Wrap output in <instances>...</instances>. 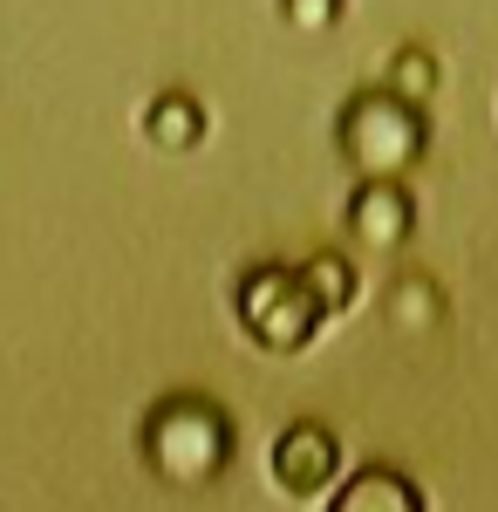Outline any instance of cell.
<instances>
[{"label":"cell","mask_w":498,"mask_h":512,"mask_svg":"<svg viewBox=\"0 0 498 512\" xmlns=\"http://www.w3.org/2000/svg\"><path fill=\"white\" fill-rule=\"evenodd\" d=\"M144 458L164 485H212L232 458V424L219 403L205 396H164L151 417H144Z\"/></svg>","instance_id":"6da1fadb"},{"label":"cell","mask_w":498,"mask_h":512,"mask_svg":"<svg viewBox=\"0 0 498 512\" xmlns=\"http://www.w3.org/2000/svg\"><path fill=\"white\" fill-rule=\"evenodd\" d=\"M423 144H430L423 110L396 103L383 89L355 96L342 110V151H348V164L362 171V185H403V171L423 158Z\"/></svg>","instance_id":"7a4b0ae2"},{"label":"cell","mask_w":498,"mask_h":512,"mask_svg":"<svg viewBox=\"0 0 498 512\" xmlns=\"http://www.w3.org/2000/svg\"><path fill=\"white\" fill-rule=\"evenodd\" d=\"M232 308H239V328H246L267 355L307 349V342H314V328H321V308L307 301V287H301L294 267H253V274L239 280Z\"/></svg>","instance_id":"3957f363"},{"label":"cell","mask_w":498,"mask_h":512,"mask_svg":"<svg viewBox=\"0 0 498 512\" xmlns=\"http://www.w3.org/2000/svg\"><path fill=\"white\" fill-rule=\"evenodd\" d=\"M335 472H342L335 431H321V424H287V431L273 437V485H280V492L314 499V492L335 485Z\"/></svg>","instance_id":"277c9868"},{"label":"cell","mask_w":498,"mask_h":512,"mask_svg":"<svg viewBox=\"0 0 498 512\" xmlns=\"http://www.w3.org/2000/svg\"><path fill=\"white\" fill-rule=\"evenodd\" d=\"M348 226L362 246H403L410 226H417V205L403 185H362V192L348 198Z\"/></svg>","instance_id":"5b68a950"},{"label":"cell","mask_w":498,"mask_h":512,"mask_svg":"<svg viewBox=\"0 0 498 512\" xmlns=\"http://www.w3.org/2000/svg\"><path fill=\"white\" fill-rule=\"evenodd\" d=\"M328 512H423V492H417L403 472L369 465V472H355L342 492L328 499Z\"/></svg>","instance_id":"8992f818"},{"label":"cell","mask_w":498,"mask_h":512,"mask_svg":"<svg viewBox=\"0 0 498 512\" xmlns=\"http://www.w3.org/2000/svg\"><path fill=\"white\" fill-rule=\"evenodd\" d=\"M144 137H151L157 151H192L198 137H205V110H198V96L164 89L151 110H144Z\"/></svg>","instance_id":"52a82bcc"},{"label":"cell","mask_w":498,"mask_h":512,"mask_svg":"<svg viewBox=\"0 0 498 512\" xmlns=\"http://www.w3.org/2000/svg\"><path fill=\"white\" fill-rule=\"evenodd\" d=\"M301 287H307V301L321 308V321H328V315H342L348 301H355V287H362V280H355L348 260L321 253V260H307V267H301Z\"/></svg>","instance_id":"ba28073f"},{"label":"cell","mask_w":498,"mask_h":512,"mask_svg":"<svg viewBox=\"0 0 498 512\" xmlns=\"http://www.w3.org/2000/svg\"><path fill=\"white\" fill-rule=\"evenodd\" d=\"M430 89H437V62H430L423 48H403V55L389 62L383 96H396V103H410V110H423V103H430Z\"/></svg>","instance_id":"9c48e42d"},{"label":"cell","mask_w":498,"mask_h":512,"mask_svg":"<svg viewBox=\"0 0 498 512\" xmlns=\"http://www.w3.org/2000/svg\"><path fill=\"white\" fill-rule=\"evenodd\" d=\"M280 14H287L294 28H307V35H321V28L342 21V0H280Z\"/></svg>","instance_id":"30bf717a"}]
</instances>
